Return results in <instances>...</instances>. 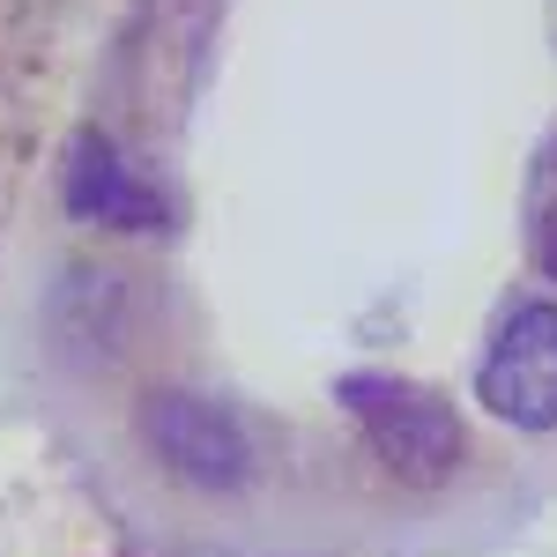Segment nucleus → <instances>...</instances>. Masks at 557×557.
<instances>
[{"label": "nucleus", "mask_w": 557, "mask_h": 557, "mask_svg": "<svg viewBox=\"0 0 557 557\" xmlns=\"http://www.w3.org/2000/svg\"><path fill=\"white\" fill-rule=\"evenodd\" d=\"M343 401H349V417L364 424L372 454L401 483H446L454 475V461H461V424H454V409L431 386L357 372V380H343Z\"/></svg>", "instance_id": "1"}, {"label": "nucleus", "mask_w": 557, "mask_h": 557, "mask_svg": "<svg viewBox=\"0 0 557 557\" xmlns=\"http://www.w3.org/2000/svg\"><path fill=\"white\" fill-rule=\"evenodd\" d=\"M475 401L513 431H557V305L535 298L498 327L475 372Z\"/></svg>", "instance_id": "2"}, {"label": "nucleus", "mask_w": 557, "mask_h": 557, "mask_svg": "<svg viewBox=\"0 0 557 557\" xmlns=\"http://www.w3.org/2000/svg\"><path fill=\"white\" fill-rule=\"evenodd\" d=\"M149 446L164 454V469L201 483V491H231L253 475V438L231 409H215L201 394H157L149 409Z\"/></svg>", "instance_id": "3"}, {"label": "nucleus", "mask_w": 557, "mask_h": 557, "mask_svg": "<svg viewBox=\"0 0 557 557\" xmlns=\"http://www.w3.org/2000/svg\"><path fill=\"white\" fill-rule=\"evenodd\" d=\"M75 209H89L97 223H157V194L134 186L127 164H112V149L97 141L75 157Z\"/></svg>", "instance_id": "4"}, {"label": "nucleus", "mask_w": 557, "mask_h": 557, "mask_svg": "<svg viewBox=\"0 0 557 557\" xmlns=\"http://www.w3.org/2000/svg\"><path fill=\"white\" fill-rule=\"evenodd\" d=\"M535 260H543V275L557 283V201L543 209V223H535Z\"/></svg>", "instance_id": "5"}]
</instances>
